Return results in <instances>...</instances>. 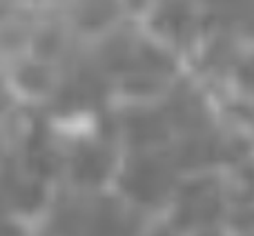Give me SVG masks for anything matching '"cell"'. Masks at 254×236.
Returning <instances> with one entry per match:
<instances>
[{
	"mask_svg": "<svg viewBox=\"0 0 254 236\" xmlns=\"http://www.w3.org/2000/svg\"><path fill=\"white\" fill-rule=\"evenodd\" d=\"M165 187L167 174L163 172V167L154 165V163H140V165L131 167V172L125 178V189L140 201H154L165 192Z\"/></svg>",
	"mask_w": 254,
	"mask_h": 236,
	"instance_id": "cell-1",
	"label": "cell"
},
{
	"mask_svg": "<svg viewBox=\"0 0 254 236\" xmlns=\"http://www.w3.org/2000/svg\"><path fill=\"white\" fill-rule=\"evenodd\" d=\"M216 192L214 189H207V185L201 187H192L188 189L183 198V207L179 210V221L183 225L190 223H205L212 221L216 214Z\"/></svg>",
	"mask_w": 254,
	"mask_h": 236,
	"instance_id": "cell-2",
	"label": "cell"
},
{
	"mask_svg": "<svg viewBox=\"0 0 254 236\" xmlns=\"http://www.w3.org/2000/svg\"><path fill=\"white\" fill-rule=\"evenodd\" d=\"M110 170V156L103 149H85L76 158V176L80 183H98Z\"/></svg>",
	"mask_w": 254,
	"mask_h": 236,
	"instance_id": "cell-3",
	"label": "cell"
},
{
	"mask_svg": "<svg viewBox=\"0 0 254 236\" xmlns=\"http://www.w3.org/2000/svg\"><path fill=\"white\" fill-rule=\"evenodd\" d=\"M239 78H241L243 85H248V87H254V60L246 62V65L239 69Z\"/></svg>",
	"mask_w": 254,
	"mask_h": 236,
	"instance_id": "cell-4",
	"label": "cell"
},
{
	"mask_svg": "<svg viewBox=\"0 0 254 236\" xmlns=\"http://www.w3.org/2000/svg\"><path fill=\"white\" fill-rule=\"evenodd\" d=\"M158 236H170V234H158Z\"/></svg>",
	"mask_w": 254,
	"mask_h": 236,
	"instance_id": "cell-5",
	"label": "cell"
}]
</instances>
